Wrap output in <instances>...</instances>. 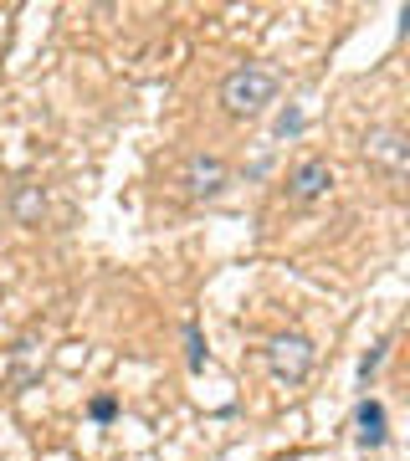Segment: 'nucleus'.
<instances>
[{"label":"nucleus","mask_w":410,"mask_h":461,"mask_svg":"<svg viewBox=\"0 0 410 461\" xmlns=\"http://www.w3.org/2000/svg\"><path fill=\"white\" fill-rule=\"evenodd\" d=\"M359 441L364 446H385V405L380 400H364L359 405Z\"/></svg>","instance_id":"obj_5"},{"label":"nucleus","mask_w":410,"mask_h":461,"mask_svg":"<svg viewBox=\"0 0 410 461\" xmlns=\"http://www.w3.org/2000/svg\"><path fill=\"white\" fill-rule=\"evenodd\" d=\"M297 128H303V113H297V108H287V113L277 118V134L287 139V134H297Z\"/></svg>","instance_id":"obj_11"},{"label":"nucleus","mask_w":410,"mask_h":461,"mask_svg":"<svg viewBox=\"0 0 410 461\" xmlns=\"http://www.w3.org/2000/svg\"><path fill=\"white\" fill-rule=\"evenodd\" d=\"M226 180H231V169H226V159H215V154H190L185 174H180V185L190 195H200V200H205V195H221Z\"/></svg>","instance_id":"obj_3"},{"label":"nucleus","mask_w":410,"mask_h":461,"mask_svg":"<svg viewBox=\"0 0 410 461\" xmlns=\"http://www.w3.org/2000/svg\"><path fill=\"white\" fill-rule=\"evenodd\" d=\"M277 98V77L267 72V67H236L231 77H226V87H221V103L231 108V113H262V108Z\"/></svg>","instance_id":"obj_1"},{"label":"nucleus","mask_w":410,"mask_h":461,"mask_svg":"<svg viewBox=\"0 0 410 461\" xmlns=\"http://www.w3.org/2000/svg\"><path fill=\"white\" fill-rule=\"evenodd\" d=\"M185 364L195 369V375L205 369V338H200V328H195V323H185Z\"/></svg>","instance_id":"obj_7"},{"label":"nucleus","mask_w":410,"mask_h":461,"mask_svg":"<svg viewBox=\"0 0 410 461\" xmlns=\"http://www.w3.org/2000/svg\"><path fill=\"white\" fill-rule=\"evenodd\" d=\"M370 159L390 164V169H405V139L400 134H375L370 139Z\"/></svg>","instance_id":"obj_6"},{"label":"nucleus","mask_w":410,"mask_h":461,"mask_svg":"<svg viewBox=\"0 0 410 461\" xmlns=\"http://www.w3.org/2000/svg\"><path fill=\"white\" fill-rule=\"evenodd\" d=\"M385 348H390V343H375L370 354H364V364H359V380H364V385H370V380H375V369L385 364Z\"/></svg>","instance_id":"obj_10"},{"label":"nucleus","mask_w":410,"mask_h":461,"mask_svg":"<svg viewBox=\"0 0 410 461\" xmlns=\"http://www.w3.org/2000/svg\"><path fill=\"white\" fill-rule=\"evenodd\" d=\"M267 364H272V375L283 380V385H303L308 369H313V343L303 334H283V338H272Z\"/></svg>","instance_id":"obj_2"},{"label":"nucleus","mask_w":410,"mask_h":461,"mask_svg":"<svg viewBox=\"0 0 410 461\" xmlns=\"http://www.w3.org/2000/svg\"><path fill=\"white\" fill-rule=\"evenodd\" d=\"M329 185H334L329 159H303L292 169V180H287V190L297 195V200H318V195H329Z\"/></svg>","instance_id":"obj_4"},{"label":"nucleus","mask_w":410,"mask_h":461,"mask_svg":"<svg viewBox=\"0 0 410 461\" xmlns=\"http://www.w3.org/2000/svg\"><path fill=\"white\" fill-rule=\"evenodd\" d=\"M88 415H93L98 426H108V421H113V415H118V400H113V394H98V400L88 405Z\"/></svg>","instance_id":"obj_9"},{"label":"nucleus","mask_w":410,"mask_h":461,"mask_svg":"<svg viewBox=\"0 0 410 461\" xmlns=\"http://www.w3.org/2000/svg\"><path fill=\"white\" fill-rule=\"evenodd\" d=\"M41 210H47V200H41V190H36V185L16 190V215H21V221H36Z\"/></svg>","instance_id":"obj_8"}]
</instances>
